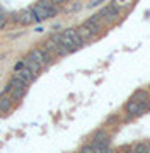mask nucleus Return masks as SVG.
<instances>
[{
    "label": "nucleus",
    "mask_w": 150,
    "mask_h": 153,
    "mask_svg": "<svg viewBox=\"0 0 150 153\" xmlns=\"http://www.w3.org/2000/svg\"><path fill=\"white\" fill-rule=\"evenodd\" d=\"M125 109H126L128 114H142V112H145V107L140 102H137V100H130Z\"/></svg>",
    "instance_id": "0eeeda50"
},
{
    "label": "nucleus",
    "mask_w": 150,
    "mask_h": 153,
    "mask_svg": "<svg viewBox=\"0 0 150 153\" xmlns=\"http://www.w3.org/2000/svg\"><path fill=\"white\" fill-rule=\"evenodd\" d=\"M135 153H147V143H138L135 145Z\"/></svg>",
    "instance_id": "ddd939ff"
},
{
    "label": "nucleus",
    "mask_w": 150,
    "mask_h": 153,
    "mask_svg": "<svg viewBox=\"0 0 150 153\" xmlns=\"http://www.w3.org/2000/svg\"><path fill=\"white\" fill-rule=\"evenodd\" d=\"M61 44H65L72 51H75V49H78L84 44V39L80 38V34L77 33V29H67L65 33L61 34Z\"/></svg>",
    "instance_id": "f257e3e1"
},
{
    "label": "nucleus",
    "mask_w": 150,
    "mask_h": 153,
    "mask_svg": "<svg viewBox=\"0 0 150 153\" xmlns=\"http://www.w3.org/2000/svg\"><path fill=\"white\" fill-rule=\"evenodd\" d=\"M12 100L14 99L10 97V94L7 92V90L0 95V114H5L7 111L12 109Z\"/></svg>",
    "instance_id": "423d86ee"
},
{
    "label": "nucleus",
    "mask_w": 150,
    "mask_h": 153,
    "mask_svg": "<svg viewBox=\"0 0 150 153\" xmlns=\"http://www.w3.org/2000/svg\"><path fill=\"white\" fill-rule=\"evenodd\" d=\"M22 61H24V65H26L29 70L33 71L34 75H38V73H39V70H41V65H39V63H36V61L31 58V56H26Z\"/></svg>",
    "instance_id": "6e6552de"
},
{
    "label": "nucleus",
    "mask_w": 150,
    "mask_h": 153,
    "mask_svg": "<svg viewBox=\"0 0 150 153\" xmlns=\"http://www.w3.org/2000/svg\"><path fill=\"white\" fill-rule=\"evenodd\" d=\"M16 22L17 24H22V26H31V24H34V22H38V21H36L33 10L26 9V10H21L19 14H16Z\"/></svg>",
    "instance_id": "39448f33"
},
{
    "label": "nucleus",
    "mask_w": 150,
    "mask_h": 153,
    "mask_svg": "<svg viewBox=\"0 0 150 153\" xmlns=\"http://www.w3.org/2000/svg\"><path fill=\"white\" fill-rule=\"evenodd\" d=\"M80 153H82V152H80Z\"/></svg>",
    "instance_id": "a211bd4d"
},
{
    "label": "nucleus",
    "mask_w": 150,
    "mask_h": 153,
    "mask_svg": "<svg viewBox=\"0 0 150 153\" xmlns=\"http://www.w3.org/2000/svg\"><path fill=\"white\" fill-rule=\"evenodd\" d=\"M143 99H147V94L145 92H137L133 97H131V100H137V102H140V104H143L145 102Z\"/></svg>",
    "instance_id": "f8f14e48"
},
{
    "label": "nucleus",
    "mask_w": 150,
    "mask_h": 153,
    "mask_svg": "<svg viewBox=\"0 0 150 153\" xmlns=\"http://www.w3.org/2000/svg\"><path fill=\"white\" fill-rule=\"evenodd\" d=\"M31 10H33L34 17H36V21L41 22V21H46V19H50V17L56 16V9L55 5H51V7H45V5H41V4H34L33 7H31Z\"/></svg>",
    "instance_id": "f03ea898"
},
{
    "label": "nucleus",
    "mask_w": 150,
    "mask_h": 153,
    "mask_svg": "<svg viewBox=\"0 0 150 153\" xmlns=\"http://www.w3.org/2000/svg\"><path fill=\"white\" fill-rule=\"evenodd\" d=\"M21 87H28V85H26L24 82H21V80H17V78L12 76L10 82H9V85H7V90H9V88H21Z\"/></svg>",
    "instance_id": "9b49d317"
},
{
    "label": "nucleus",
    "mask_w": 150,
    "mask_h": 153,
    "mask_svg": "<svg viewBox=\"0 0 150 153\" xmlns=\"http://www.w3.org/2000/svg\"><path fill=\"white\" fill-rule=\"evenodd\" d=\"M119 16V7L116 5V4H113V5H106L104 9H101L99 14L97 16H94V19L97 22L101 21V19H104V21H113V19H116V17Z\"/></svg>",
    "instance_id": "20e7f679"
},
{
    "label": "nucleus",
    "mask_w": 150,
    "mask_h": 153,
    "mask_svg": "<svg viewBox=\"0 0 150 153\" xmlns=\"http://www.w3.org/2000/svg\"><path fill=\"white\" fill-rule=\"evenodd\" d=\"M7 21H9V19H7L5 12H4L2 9H0V29H2V27H4V26L7 24Z\"/></svg>",
    "instance_id": "4468645a"
},
{
    "label": "nucleus",
    "mask_w": 150,
    "mask_h": 153,
    "mask_svg": "<svg viewBox=\"0 0 150 153\" xmlns=\"http://www.w3.org/2000/svg\"><path fill=\"white\" fill-rule=\"evenodd\" d=\"M14 78H17V80L24 82L26 85H29V83H33V80L36 78V75H34L33 71L29 70L28 66L24 65V61H21V63L16 66V71H14Z\"/></svg>",
    "instance_id": "7ed1b4c3"
},
{
    "label": "nucleus",
    "mask_w": 150,
    "mask_h": 153,
    "mask_svg": "<svg viewBox=\"0 0 150 153\" xmlns=\"http://www.w3.org/2000/svg\"><path fill=\"white\" fill-rule=\"evenodd\" d=\"M128 153H135V152H128Z\"/></svg>",
    "instance_id": "f3484780"
},
{
    "label": "nucleus",
    "mask_w": 150,
    "mask_h": 153,
    "mask_svg": "<svg viewBox=\"0 0 150 153\" xmlns=\"http://www.w3.org/2000/svg\"><path fill=\"white\" fill-rule=\"evenodd\" d=\"M65 2H67V0H51L53 5H60V4H65Z\"/></svg>",
    "instance_id": "2eb2a0df"
},
{
    "label": "nucleus",
    "mask_w": 150,
    "mask_h": 153,
    "mask_svg": "<svg viewBox=\"0 0 150 153\" xmlns=\"http://www.w3.org/2000/svg\"><path fill=\"white\" fill-rule=\"evenodd\" d=\"M77 33L80 34V38H82L84 41H90V39H94V36H96V34L92 33L87 26H80V27L77 29Z\"/></svg>",
    "instance_id": "1a4fd4ad"
},
{
    "label": "nucleus",
    "mask_w": 150,
    "mask_h": 153,
    "mask_svg": "<svg viewBox=\"0 0 150 153\" xmlns=\"http://www.w3.org/2000/svg\"><path fill=\"white\" fill-rule=\"evenodd\" d=\"M102 2H106V0H94V2L90 4V7H96V5H99V4H102Z\"/></svg>",
    "instance_id": "dca6fc26"
},
{
    "label": "nucleus",
    "mask_w": 150,
    "mask_h": 153,
    "mask_svg": "<svg viewBox=\"0 0 150 153\" xmlns=\"http://www.w3.org/2000/svg\"><path fill=\"white\" fill-rule=\"evenodd\" d=\"M26 90H28V87H21V88H9L7 92L10 94V97L14 99V100H19V99L26 94Z\"/></svg>",
    "instance_id": "9d476101"
}]
</instances>
